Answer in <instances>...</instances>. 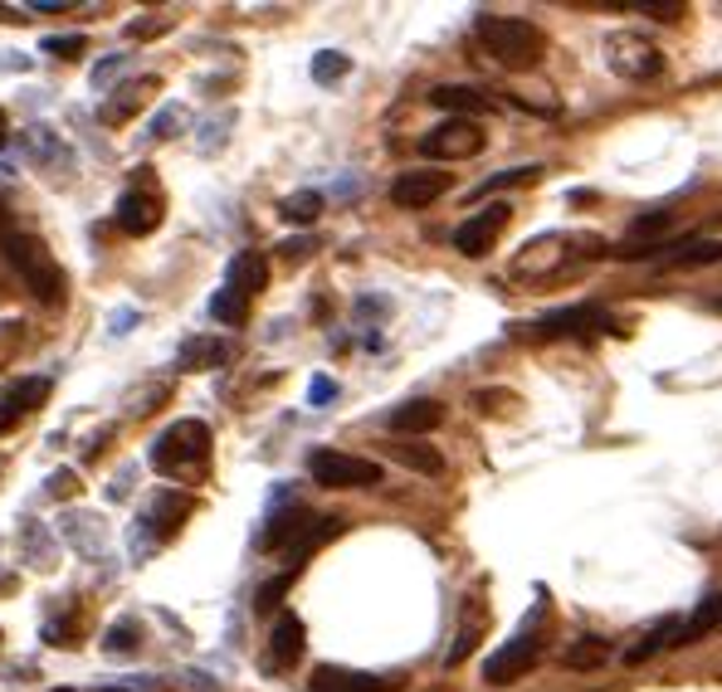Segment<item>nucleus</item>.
I'll use <instances>...</instances> for the list:
<instances>
[{
	"mask_svg": "<svg viewBox=\"0 0 722 692\" xmlns=\"http://www.w3.org/2000/svg\"><path fill=\"white\" fill-rule=\"evenodd\" d=\"M473 35L489 50V59L503 64V69H533L542 59V50H547L542 30L523 15H489V10H483V15L473 20Z\"/></svg>",
	"mask_w": 722,
	"mask_h": 692,
	"instance_id": "obj_1",
	"label": "nucleus"
},
{
	"mask_svg": "<svg viewBox=\"0 0 722 692\" xmlns=\"http://www.w3.org/2000/svg\"><path fill=\"white\" fill-rule=\"evenodd\" d=\"M0 254H6V264L15 268L20 278H25V288L35 293L44 308H59L64 293H69V278H64V268L50 259V249H44L35 234H15L6 230L0 234Z\"/></svg>",
	"mask_w": 722,
	"mask_h": 692,
	"instance_id": "obj_2",
	"label": "nucleus"
},
{
	"mask_svg": "<svg viewBox=\"0 0 722 692\" xmlns=\"http://www.w3.org/2000/svg\"><path fill=\"white\" fill-rule=\"evenodd\" d=\"M210 459V425L200 419H176L172 429L156 435V444L146 449V463L156 473H180V469H196V463Z\"/></svg>",
	"mask_w": 722,
	"mask_h": 692,
	"instance_id": "obj_3",
	"label": "nucleus"
},
{
	"mask_svg": "<svg viewBox=\"0 0 722 692\" xmlns=\"http://www.w3.org/2000/svg\"><path fill=\"white\" fill-rule=\"evenodd\" d=\"M308 473L318 487H376L381 483V463L357 459V453H342V449H313Z\"/></svg>",
	"mask_w": 722,
	"mask_h": 692,
	"instance_id": "obj_4",
	"label": "nucleus"
},
{
	"mask_svg": "<svg viewBox=\"0 0 722 692\" xmlns=\"http://www.w3.org/2000/svg\"><path fill=\"white\" fill-rule=\"evenodd\" d=\"M537 624H542V609L533 615V624H523V629H517L513 639L503 644L499 653L483 658V683H489V688H507V683H517V678L533 668V658H537Z\"/></svg>",
	"mask_w": 722,
	"mask_h": 692,
	"instance_id": "obj_5",
	"label": "nucleus"
},
{
	"mask_svg": "<svg viewBox=\"0 0 722 692\" xmlns=\"http://www.w3.org/2000/svg\"><path fill=\"white\" fill-rule=\"evenodd\" d=\"M420 152L430 156V162H469V156L483 152V132L473 118H449V122H439L435 132H425Z\"/></svg>",
	"mask_w": 722,
	"mask_h": 692,
	"instance_id": "obj_6",
	"label": "nucleus"
},
{
	"mask_svg": "<svg viewBox=\"0 0 722 692\" xmlns=\"http://www.w3.org/2000/svg\"><path fill=\"white\" fill-rule=\"evenodd\" d=\"M507 215H513V210H507L503 200H493L489 210L469 215V220H464V224H459V230H455V249H459V254H464V259H483V254H489L493 244H499V234H503Z\"/></svg>",
	"mask_w": 722,
	"mask_h": 692,
	"instance_id": "obj_7",
	"label": "nucleus"
},
{
	"mask_svg": "<svg viewBox=\"0 0 722 692\" xmlns=\"http://www.w3.org/2000/svg\"><path fill=\"white\" fill-rule=\"evenodd\" d=\"M605 64H611L615 74H625V78H654L664 69L659 50L645 44V40H635V35H611L605 40Z\"/></svg>",
	"mask_w": 722,
	"mask_h": 692,
	"instance_id": "obj_8",
	"label": "nucleus"
},
{
	"mask_svg": "<svg viewBox=\"0 0 722 692\" xmlns=\"http://www.w3.org/2000/svg\"><path fill=\"white\" fill-rule=\"evenodd\" d=\"M445 190H449V176L435 172V166H420V172H401L396 180H391V200H396L401 210H425V206H435Z\"/></svg>",
	"mask_w": 722,
	"mask_h": 692,
	"instance_id": "obj_9",
	"label": "nucleus"
},
{
	"mask_svg": "<svg viewBox=\"0 0 722 692\" xmlns=\"http://www.w3.org/2000/svg\"><path fill=\"white\" fill-rule=\"evenodd\" d=\"M396 678H376V673H361V668H342V663H322L313 668L308 692H391Z\"/></svg>",
	"mask_w": 722,
	"mask_h": 692,
	"instance_id": "obj_10",
	"label": "nucleus"
},
{
	"mask_svg": "<svg viewBox=\"0 0 722 692\" xmlns=\"http://www.w3.org/2000/svg\"><path fill=\"white\" fill-rule=\"evenodd\" d=\"M112 220H118L122 234L142 240V234H152L156 224H162V200H156L152 190H128V196L118 200V210H112Z\"/></svg>",
	"mask_w": 722,
	"mask_h": 692,
	"instance_id": "obj_11",
	"label": "nucleus"
},
{
	"mask_svg": "<svg viewBox=\"0 0 722 692\" xmlns=\"http://www.w3.org/2000/svg\"><path fill=\"white\" fill-rule=\"evenodd\" d=\"M303 644H308V629H303L298 615H278L274 634H269V658L264 668L269 673H284V668H293L303 658Z\"/></svg>",
	"mask_w": 722,
	"mask_h": 692,
	"instance_id": "obj_12",
	"label": "nucleus"
},
{
	"mask_svg": "<svg viewBox=\"0 0 722 692\" xmlns=\"http://www.w3.org/2000/svg\"><path fill=\"white\" fill-rule=\"evenodd\" d=\"M264 283H269V259H264V254H254V249L234 254V259H230V268H225V288L240 293L244 303L259 298V293H264Z\"/></svg>",
	"mask_w": 722,
	"mask_h": 692,
	"instance_id": "obj_13",
	"label": "nucleus"
},
{
	"mask_svg": "<svg viewBox=\"0 0 722 692\" xmlns=\"http://www.w3.org/2000/svg\"><path fill=\"white\" fill-rule=\"evenodd\" d=\"M542 332H557V337H581V332H605L611 327V317L605 312H595V308H567V312H547L542 317Z\"/></svg>",
	"mask_w": 722,
	"mask_h": 692,
	"instance_id": "obj_14",
	"label": "nucleus"
},
{
	"mask_svg": "<svg viewBox=\"0 0 722 692\" xmlns=\"http://www.w3.org/2000/svg\"><path fill=\"white\" fill-rule=\"evenodd\" d=\"M225 361H230V342H220V337H190L176 356V371H216Z\"/></svg>",
	"mask_w": 722,
	"mask_h": 692,
	"instance_id": "obj_15",
	"label": "nucleus"
},
{
	"mask_svg": "<svg viewBox=\"0 0 722 692\" xmlns=\"http://www.w3.org/2000/svg\"><path fill=\"white\" fill-rule=\"evenodd\" d=\"M186 517H190V497L176 493V487H162V493H156V503H152V513H146V527H152L156 537H172V531Z\"/></svg>",
	"mask_w": 722,
	"mask_h": 692,
	"instance_id": "obj_16",
	"label": "nucleus"
},
{
	"mask_svg": "<svg viewBox=\"0 0 722 692\" xmlns=\"http://www.w3.org/2000/svg\"><path fill=\"white\" fill-rule=\"evenodd\" d=\"M439 419H445L439 400H405L391 410V429H396V435H430Z\"/></svg>",
	"mask_w": 722,
	"mask_h": 692,
	"instance_id": "obj_17",
	"label": "nucleus"
},
{
	"mask_svg": "<svg viewBox=\"0 0 722 692\" xmlns=\"http://www.w3.org/2000/svg\"><path fill=\"white\" fill-rule=\"evenodd\" d=\"M605 658H611V639H601V634H581L577 644H567L561 663H567L571 673H595V668H605Z\"/></svg>",
	"mask_w": 722,
	"mask_h": 692,
	"instance_id": "obj_18",
	"label": "nucleus"
},
{
	"mask_svg": "<svg viewBox=\"0 0 722 692\" xmlns=\"http://www.w3.org/2000/svg\"><path fill=\"white\" fill-rule=\"evenodd\" d=\"M430 103L445 108L449 118H469V112H483V108H489V98H483L479 88H469V84H439L435 94H430Z\"/></svg>",
	"mask_w": 722,
	"mask_h": 692,
	"instance_id": "obj_19",
	"label": "nucleus"
},
{
	"mask_svg": "<svg viewBox=\"0 0 722 692\" xmlns=\"http://www.w3.org/2000/svg\"><path fill=\"white\" fill-rule=\"evenodd\" d=\"M64 527V541H69V547H78L84 556H98L103 551V521L98 517H88V513H69L59 521Z\"/></svg>",
	"mask_w": 722,
	"mask_h": 692,
	"instance_id": "obj_20",
	"label": "nucleus"
},
{
	"mask_svg": "<svg viewBox=\"0 0 722 692\" xmlns=\"http://www.w3.org/2000/svg\"><path fill=\"white\" fill-rule=\"evenodd\" d=\"M683 639V619H659V624H654V629L645 634V639H639L635 644V649H630L625 653V663H645V658H654V653H664V649H669V644H679Z\"/></svg>",
	"mask_w": 722,
	"mask_h": 692,
	"instance_id": "obj_21",
	"label": "nucleus"
},
{
	"mask_svg": "<svg viewBox=\"0 0 722 692\" xmlns=\"http://www.w3.org/2000/svg\"><path fill=\"white\" fill-rule=\"evenodd\" d=\"M6 400L15 405L20 415H30V410H40L44 400H50V376H25V381H10V391H6Z\"/></svg>",
	"mask_w": 722,
	"mask_h": 692,
	"instance_id": "obj_22",
	"label": "nucleus"
},
{
	"mask_svg": "<svg viewBox=\"0 0 722 692\" xmlns=\"http://www.w3.org/2000/svg\"><path fill=\"white\" fill-rule=\"evenodd\" d=\"M722 624V595L713 590V595H703V605L693 609V619L683 624V639L679 644H693V639H703V634H713Z\"/></svg>",
	"mask_w": 722,
	"mask_h": 692,
	"instance_id": "obj_23",
	"label": "nucleus"
},
{
	"mask_svg": "<svg viewBox=\"0 0 722 692\" xmlns=\"http://www.w3.org/2000/svg\"><path fill=\"white\" fill-rule=\"evenodd\" d=\"M138 644H142L138 619H118V624H112V629L103 634V653H108V658H132V653H138Z\"/></svg>",
	"mask_w": 722,
	"mask_h": 692,
	"instance_id": "obj_24",
	"label": "nucleus"
},
{
	"mask_svg": "<svg viewBox=\"0 0 722 692\" xmlns=\"http://www.w3.org/2000/svg\"><path fill=\"white\" fill-rule=\"evenodd\" d=\"M278 215H284L288 224H313L322 215V196L318 190H298V196H288L284 206H278Z\"/></svg>",
	"mask_w": 722,
	"mask_h": 692,
	"instance_id": "obj_25",
	"label": "nucleus"
},
{
	"mask_svg": "<svg viewBox=\"0 0 722 692\" xmlns=\"http://www.w3.org/2000/svg\"><path fill=\"white\" fill-rule=\"evenodd\" d=\"M396 459L405 463V469H415V473H425V479H435V473H445V459L430 449V444H401L396 449Z\"/></svg>",
	"mask_w": 722,
	"mask_h": 692,
	"instance_id": "obj_26",
	"label": "nucleus"
},
{
	"mask_svg": "<svg viewBox=\"0 0 722 692\" xmlns=\"http://www.w3.org/2000/svg\"><path fill=\"white\" fill-rule=\"evenodd\" d=\"M210 317L216 322H225V327H240L244 317H250V303L240 298V293H230V288H220L216 298H210Z\"/></svg>",
	"mask_w": 722,
	"mask_h": 692,
	"instance_id": "obj_27",
	"label": "nucleus"
},
{
	"mask_svg": "<svg viewBox=\"0 0 722 692\" xmlns=\"http://www.w3.org/2000/svg\"><path fill=\"white\" fill-rule=\"evenodd\" d=\"M142 88H146V78H142V84H132V88H122V94H112V103L98 108V118H103L108 128H112V122H128L132 112H138V94H142Z\"/></svg>",
	"mask_w": 722,
	"mask_h": 692,
	"instance_id": "obj_28",
	"label": "nucleus"
},
{
	"mask_svg": "<svg viewBox=\"0 0 722 692\" xmlns=\"http://www.w3.org/2000/svg\"><path fill=\"white\" fill-rule=\"evenodd\" d=\"M347 69H352V59H347V54H337V50H322L318 59H313V78H318V84H337Z\"/></svg>",
	"mask_w": 722,
	"mask_h": 692,
	"instance_id": "obj_29",
	"label": "nucleus"
},
{
	"mask_svg": "<svg viewBox=\"0 0 722 692\" xmlns=\"http://www.w3.org/2000/svg\"><path fill=\"white\" fill-rule=\"evenodd\" d=\"M288 585H293V571H284L278 581H264V585H259V595H254V609H259V615H274V605L288 595Z\"/></svg>",
	"mask_w": 722,
	"mask_h": 692,
	"instance_id": "obj_30",
	"label": "nucleus"
},
{
	"mask_svg": "<svg viewBox=\"0 0 722 692\" xmlns=\"http://www.w3.org/2000/svg\"><path fill=\"white\" fill-rule=\"evenodd\" d=\"M180 122H186V112H180L176 103H172V108H162L152 122H146V138H152V142H166L172 132H180Z\"/></svg>",
	"mask_w": 722,
	"mask_h": 692,
	"instance_id": "obj_31",
	"label": "nucleus"
},
{
	"mask_svg": "<svg viewBox=\"0 0 722 692\" xmlns=\"http://www.w3.org/2000/svg\"><path fill=\"white\" fill-rule=\"evenodd\" d=\"M517 180H537V166H517V172H499L489 176L483 186H473V200H483L489 190H503V186H517Z\"/></svg>",
	"mask_w": 722,
	"mask_h": 692,
	"instance_id": "obj_32",
	"label": "nucleus"
},
{
	"mask_svg": "<svg viewBox=\"0 0 722 692\" xmlns=\"http://www.w3.org/2000/svg\"><path fill=\"white\" fill-rule=\"evenodd\" d=\"M722 259V244L713 240V244H688L679 259H674V264H683V268H698V264H718Z\"/></svg>",
	"mask_w": 722,
	"mask_h": 692,
	"instance_id": "obj_33",
	"label": "nucleus"
},
{
	"mask_svg": "<svg viewBox=\"0 0 722 692\" xmlns=\"http://www.w3.org/2000/svg\"><path fill=\"white\" fill-rule=\"evenodd\" d=\"M166 30H172V20H166V15H138L128 25V35L132 40H156V35H166Z\"/></svg>",
	"mask_w": 722,
	"mask_h": 692,
	"instance_id": "obj_34",
	"label": "nucleus"
},
{
	"mask_svg": "<svg viewBox=\"0 0 722 692\" xmlns=\"http://www.w3.org/2000/svg\"><path fill=\"white\" fill-rule=\"evenodd\" d=\"M44 54H54V59H78V54H84V35H50L44 40Z\"/></svg>",
	"mask_w": 722,
	"mask_h": 692,
	"instance_id": "obj_35",
	"label": "nucleus"
},
{
	"mask_svg": "<svg viewBox=\"0 0 722 692\" xmlns=\"http://www.w3.org/2000/svg\"><path fill=\"white\" fill-rule=\"evenodd\" d=\"M122 74H128V59H122V54H112V59H103L94 69V88H108L112 78H122Z\"/></svg>",
	"mask_w": 722,
	"mask_h": 692,
	"instance_id": "obj_36",
	"label": "nucleus"
},
{
	"mask_svg": "<svg viewBox=\"0 0 722 692\" xmlns=\"http://www.w3.org/2000/svg\"><path fill=\"white\" fill-rule=\"evenodd\" d=\"M74 487H78V473H74V469L50 473V497H59V503H69V497H74Z\"/></svg>",
	"mask_w": 722,
	"mask_h": 692,
	"instance_id": "obj_37",
	"label": "nucleus"
},
{
	"mask_svg": "<svg viewBox=\"0 0 722 692\" xmlns=\"http://www.w3.org/2000/svg\"><path fill=\"white\" fill-rule=\"evenodd\" d=\"M659 230H669V215H664V210H654V215H639V220L630 224V234H659Z\"/></svg>",
	"mask_w": 722,
	"mask_h": 692,
	"instance_id": "obj_38",
	"label": "nucleus"
},
{
	"mask_svg": "<svg viewBox=\"0 0 722 692\" xmlns=\"http://www.w3.org/2000/svg\"><path fill=\"white\" fill-rule=\"evenodd\" d=\"M20 332H25L20 322H6V327H0V361H10V356L20 351Z\"/></svg>",
	"mask_w": 722,
	"mask_h": 692,
	"instance_id": "obj_39",
	"label": "nucleus"
},
{
	"mask_svg": "<svg viewBox=\"0 0 722 692\" xmlns=\"http://www.w3.org/2000/svg\"><path fill=\"white\" fill-rule=\"evenodd\" d=\"M332 395H337V385L327 381V376H318V381L308 385V400H313V405H327V400H332Z\"/></svg>",
	"mask_w": 722,
	"mask_h": 692,
	"instance_id": "obj_40",
	"label": "nucleus"
},
{
	"mask_svg": "<svg viewBox=\"0 0 722 692\" xmlns=\"http://www.w3.org/2000/svg\"><path fill=\"white\" fill-rule=\"evenodd\" d=\"M20 419H25V415H20V410H15V405H10V400H6V395H0V435H10V429H15V425H20Z\"/></svg>",
	"mask_w": 722,
	"mask_h": 692,
	"instance_id": "obj_41",
	"label": "nucleus"
},
{
	"mask_svg": "<svg viewBox=\"0 0 722 692\" xmlns=\"http://www.w3.org/2000/svg\"><path fill=\"white\" fill-rule=\"evenodd\" d=\"M278 254H284V259H308L313 240H288V244H278Z\"/></svg>",
	"mask_w": 722,
	"mask_h": 692,
	"instance_id": "obj_42",
	"label": "nucleus"
},
{
	"mask_svg": "<svg viewBox=\"0 0 722 692\" xmlns=\"http://www.w3.org/2000/svg\"><path fill=\"white\" fill-rule=\"evenodd\" d=\"M30 10H40V15H59V10H69V6H64V0H35Z\"/></svg>",
	"mask_w": 722,
	"mask_h": 692,
	"instance_id": "obj_43",
	"label": "nucleus"
},
{
	"mask_svg": "<svg viewBox=\"0 0 722 692\" xmlns=\"http://www.w3.org/2000/svg\"><path fill=\"white\" fill-rule=\"evenodd\" d=\"M132 322H138V312H132V308H122V312H112V332H118V327H132Z\"/></svg>",
	"mask_w": 722,
	"mask_h": 692,
	"instance_id": "obj_44",
	"label": "nucleus"
},
{
	"mask_svg": "<svg viewBox=\"0 0 722 692\" xmlns=\"http://www.w3.org/2000/svg\"><path fill=\"white\" fill-rule=\"evenodd\" d=\"M15 585H20L15 575H10V571H0V595H15Z\"/></svg>",
	"mask_w": 722,
	"mask_h": 692,
	"instance_id": "obj_45",
	"label": "nucleus"
},
{
	"mask_svg": "<svg viewBox=\"0 0 722 692\" xmlns=\"http://www.w3.org/2000/svg\"><path fill=\"white\" fill-rule=\"evenodd\" d=\"M6 128H10V122H6V112H0V146H6Z\"/></svg>",
	"mask_w": 722,
	"mask_h": 692,
	"instance_id": "obj_46",
	"label": "nucleus"
},
{
	"mask_svg": "<svg viewBox=\"0 0 722 692\" xmlns=\"http://www.w3.org/2000/svg\"><path fill=\"white\" fill-rule=\"evenodd\" d=\"M103 692H128V688H103Z\"/></svg>",
	"mask_w": 722,
	"mask_h": 692,
	"instance_id": "obj_47",
	"label": "nucleus"
},
{
	"mask_svg": "<svg viewBox=\"0 0 722 692\" xmlns=\"http://www.w3.org/2000/svg\"><path fill=\"white\" fill-rule=\"evenodd\" d=\"M0 644H6V634H0Z\"/></svg>",
	"mask_w": 722,
	"mask_h": 692,
	"instance_id": "obj_48",
	"label": "nucleus"
},
{
	"mask_svg": "<svg viewBox=\"0 0 722 692\" xmlns=\"http://www.w3.org/2000/svg\"><path fill=\"white\" fill-rule=\"evenodd\" d=\"M59 692H69V688H59Z\"/></svg>",
	"mask_w": 722,
	"mask_h": 692,
	"instance_id": "obj_49",
	"label": "nucleus"
},
{
	"mask_svg": "<svg viewBox=\"0 0 722 692\" xmlns=\"http://www.w3.org/2000/svg\"><path fill=\"white\" fill-rule=\"evenodd\" d=\"M0 15H6V10H0Z\"/></svg>",
	"mask_w": 722,
	"mask_h": 692,
	"instance_id": "obj_50",
	"label": "nucleus"
},
{
	"mask_svg": "<svg viewBox=\"0 0 722 692\" xmlns=\"http://www.w3.org/2000/svg\"><path fill=\"white\" fill-rule=\"evenodd\" d=\"M718 308H722V303H718Z\"/></svg>",
	"mask_w": 722,
	"mask_h": 692,
	"instance_id": "obj_51",
	"label": "nucleus"
}]
</instances>
